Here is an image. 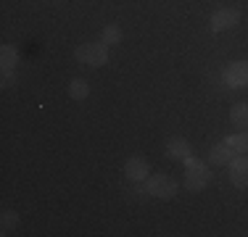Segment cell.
<instances>
[{
	"mask_svg": "<svg viewBox=\"0 0 248 237\" xmlns=\"http://www.w3.org/2000/svg\"><path fill=\"white\" fill-rule=\"evenodd\" d=\"M177 190H180V185H177L169 174H153L145 179V195H151V198L169 200L177 195Z\"/></svg>",
	"mask_w": 248,
	"mask_h": 237,
	"instance_id": "cell-1",
	"label": "cell"
},
{
	"mask_svg": "<svg viewBox=\"0 0 248 237\" xmlns=\"http://www.w3.org/2000/svg\"><path fill=\"white\" fill-rule=\"evenodd\" d=\"M185 163H187V171H185V187H187V190H193V193L203 190V187L211 182V171L206 169V166L201 163V161L190 158V156L185 158Z\"/></svg>",
	"mask_w": 248,
	"mask_h": 237,
	"instance_id": "cell-2",
	"label": "cell"
},
{
	"mask_svg": "<svg viewBox=\"0 0 248 237\" xmlns=\"http://www.w3.org/2000/svg\"><path fill=\"white\" fill-rule=\"evenodd\" d=\"M108 45L103 43H87V45H79L74 50V58L79 63H87V66H103L106 61H108V50H106Z\"/></svg>",
	"mask_w": 248,
	"mask_h": 237,
	"instance_id": "cell-3",
	"label": "cell"
},
{
	"mask_svg": "<svg viewBox=\"0 0 248 237\" xmlns=\"http://www.w3.org/2000/svg\"><path fill=\"white\" fill-rule=\"evenodd\" d=\"M222 79H224V85L232 87V90H238V87H246V85H248V63H246V61L230 63V66L224 69Z\"/></svg>",
	"mask_w": 248,
	"mask_h": 237,
	"instance_id": "cell-4",
	"label": "cell"
},
{
	"mask_svg": "<svg viewBox=\"0 0 248 237\" xmlns=\"http://www.w3.org/2000/svg\"><path fill=\"white\" fill-rule=\"evenodd\" d=\"M238 21H240V11H235V8H219L209 19V27H211V32H224V29L238 27Z\"/></svg>",
	"mask_w": 248,
	"mask_h": 237,
	"instance_id": "cell-5",
	"label": "cell"
},
{
	"mask_svg": "<svg viewBox=\"0 0 248 237\" xmlns=\"http://www.w3.org/2000/svg\"><path fill=\"white\" fill-rule=\"evenodd\" d=\"M230 182L235 187H248V156H235L230 161Z\"/></svg>",
	"mask_w": 248,
	"mask_h": 237,
	"instance_id": "cell-6",
	"label": "cell"
},
{
	"mask_svg": "<svg viewBox=\"0 0 248 237\" xmlns=\"http://www.w3.org/2000/svg\"><path fill=\"white\" fill-rule=\"evenodd\" d=\"M124 174H127V179H132V182L148 179V161L140 158V156H132L127 163H124Z\"/></svg>",
	"mask_w": 248,
	"mask_h": 237,
	"instance_id": "cell-7",
	"label": "cell"
},
{
	"mask_svg": "<svg viewBox=\"0 0 248 237\" xmlns=\"http://www.w3.org/2000/svg\"><path fill=\"white\" fill-rule=\"evenodd\" d=\"M232 158H235V150L227 145V140L217 142V145L209 150V161H211V163H217V166H224V163H230Z\"/></svg>",
	"mask_w": 248,
	"mask_h": 237,
	"instance_id": "cell-8",
	"label": "cell"
},
{
	"mask_svg": "<svg viewBox=\"0 0 248 237\" xmlns=\"http://www.w3.org/2000/svg\"><path fill=\"white\" fill-rule=\"evenodd\" d=\"M167 156L177 158V161H185V158L190 156V145H187V140H182V137L169 140L167 142Z\"/></svg>",
	"mask_w": 248,
	"mask_h": 237,
	"instance_id": "cell-9",
	"label": "cell"
},
{
	"mask_svg": "<svg viewBox=\"0 0 248 237\" xmlns=\"http://www.w3.org/2000/svg\"><path fill=\"white\" fill-rule=\"evenodd\" d=\"M230 121H232V127L238 129H248V103H238L232 105V111H230Z\"/></svg>",
	"mask_w": 248,
	"mask_h": 237,
	"instance_id": "cell-10",
	"label": "cell"
},
{
	"mask_svg": "<svg viewBox=\"0 0 248 237\" xmlns=\"http://www.w3.org/2000/svg\"><path fill=\"white\" fill-rule=\"evenodd\" d=\"M227 145L235 150V156H248V129L240 134H232V137H227Z\"/></svg>",
	"mask_w": 248,
	"mask_h": 237,
	"instance_id": "cell-11",
	"label": "cell"
},
{
	"mask_svg": "<svg viewBox=\"0 0 248 237\" xmlns=\"http://www.w3.org/2000/svg\"><path fill=\"white\" fill-rule=\"evenodd\" d=\"M100 43H103V45H116V43H122V29L116 27V24L103 27V32H100Z\"/></svg>",
	"mask_w": 248,
	"mask_h": 237,
	"instance_id": "cell-12",
	"label": "cell"
},
{
	"mask_svg": "<svg viewBox=\"0 0 248 237\" xmlns=\"http://www.w3.org/2000/svg\"><path fill=\"white\" fill-rule=\"evenodd\" d=\"M69 95H72L74 100H85L87 95H90V85H87L85 79H72L69 82Z\"/></svg>",
	"mask_w": 248,
	"mask_h": 237,
	"instance_id": "cell-13",
	"label": "cell"
},
{
	"mask_svg": "<svg viewBox=\"0 0 248 237\" xmlns=\"http://www.w3.org/2000/svg\"><path fill=\"white\" fill-rule=\"evenodd\" d=\"M0 61H3V69H14L16 61H19V53H16V47L3 45V50H0Z\"/></svg>",
	"mask_w": 248,
	"mask_h": 237,
	"instance_id": "cell-14",
	"label": "cell"
},
{
	"mask_svg": "<svg viewBox=\"0 0 248 237\" xmlns=\"http://www.w3.org/2000/svg\"><path fill=\"white\" fill-rule=\"evenodd\" d=\"M19 224V213L16 211H3V232H8L11 227Z\"/></svg>",
	"mask_w": 248,
	"mask_h": 237,
	"instance_id": "cell-15",
	"label": "cell"
},
{
	"mask_svg": "<svg viewBox=\"0 0 248 237\" xmlns=\"http://www.w3.org/2000/svg\"><path fill=\"white\" fill-rule=\"evenodd\" d=\"M16 82V74H14V69H3V87H11Z\"/></svg>",
	"mask_w": 248,
	"mask_h": 237,
	"instance_id": "cell-16",
	"label": "cell"
}]
</instances>
